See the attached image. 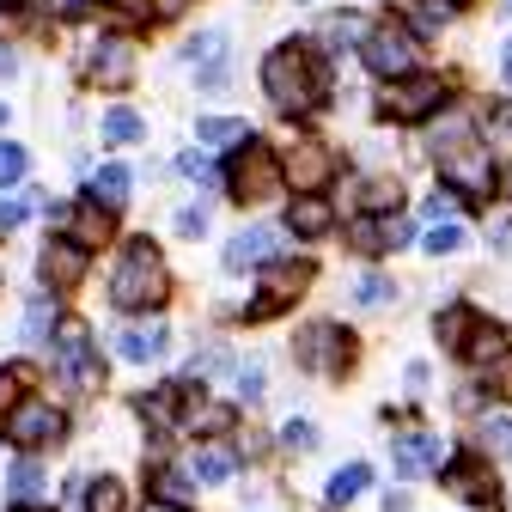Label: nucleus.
Returning <instances> with one entry per match:
<instances>
[{"mask_svg":"<svg viewBox=\"0 0 512 512\" xmlns=\"http://www.w3.org/2000/svg\"><path fill=\"white\" fill-rule=\"evenodd\" d=\"M263 92H269V104L287 110V116L317 110V104H324V92H330L324 61H317L305 43H281V49H269V61H263Z\"/></svg>","mask_w":512,"mask_h":512,"instance_id":"obj_1","label":"nucleus"},{"mask_svg":"<svg viewBox=\"0 0 512 512\" xmlns=\"http://www.w3.org/2000/svg\"><path fill=\"white\" fill-rule=\"evenodd\" d=\"M110 299L122 311H147V305H165L171 299V269H165V256L147 238H135V244L122 250V263L110 275Z\"/></svg>","mask_w":512,"mask_h":512,"instance_id":"obj_2","label":"nucleus"},{"mask_svg":"<svg viewBox=\"0 0 512 512\" xmlns=\"http://www.w3.org/2000/svg\"><path fill=\"white\" fill-rule=\"evenodd\" d=\"M226 183H232V202H269L287 189V171H281V153H269L263 141H238L232 165H226Z\"/></svg>","mask_w":512,"mask_h":512,"instance_id":"obj_3","label":"nucleus"},{"mask_svg":"<svg viewBox=\"0 0 512 512\" xmlns=\"http://www.w3.org/2000/svg\"><path fill=\"white\" fill-rule=\"evenodd\" d=\"M360 55H366V68H372L378 80H397V74H415L421 43H415V31H409V25L384 19V25H372V31L360 37Z\"/></svg>","mask_w":512,"mask_h":512,"instance_id":"obj_4","label":"nucleus"},{"mask_svg":"<svg viewBox=\"0 0 512 512\" xmlns=\"http://www.w3.org/2000/svg\"><path fill=\"white\" fill-rule=\"evenodd\" d=\"M378 110L391 122H427L445 110V80L439 74H397V80H384Z\"/></svg>","mask_w":512,"mask_h":512,"instance_id":"obj_5","label":"nucleus"},{"mask_svg":"<svg viewBox=\"0 0 512 512\" xmlns=\"http://www.w3.org/2000/svg\"><path fill=\"white\" fill-rule=\"evenodd\" d=\"M61 433H68V415H61L55 403H43V397H19V403L7 409V439L19 445V452L61 445Z\"/></svg>","mask_w":512,"mask_h":512,"instance_id":"obj_6","label":"nucleus"},{"mask_svg":"<svg viewBox=\"0 0 512 512\" xmlns=\"http://www.w3.org/2000/svg\"><path fill=\"white\" fill-rule=\"evenodd\" d=\"M86 269H92V250L68 232V238H49L43 250H37V275H43V287L49 293H74L80 281H86Z\"/></svg>","mask_w":512,"mask_h":512,"instance_id":"obj_7","label":"nucleus"},{"mask_svg":"<svg viewBox=\"0 0 512 512\" xmlns=\"http://www.w3.org/2000/svg\"><path fill=\"white\" fill-rule=\"evenodd\" d=\"M55 360H61V372H68L80 391H104V366L92 354V336H86V324H74V317L55 330Z\"/></svg>","mask_w":512,"mask_h":512,"instance_id":"obj_8","label":"nucleus"},{"mask_svg":"<svg viewBox=\"0 0 512 512\" xmlns=\"http://www.w3.org/2000/svg\"><path fill=\"white\" fill-rule=\"evenodd\" d=\"M439 177H445V189H458V196H482V202H488V189H494V165H488V153L476 141L439 153Z\"/></svg>","mask_w":512,"mask_h":512,"instance_id":"obj_9","label":"nucleus"},{"mask_svg":"<svg viewBox=\"0 0 512 512\" xmlns=\"http://www.w3.org/2000/svg\"><path fill=\"white\" fill-rule=\"evenodd\" d=\"M348 342H354V336H348L342 324H311V330L293 342V354H299L305 372H330V378H336V372L348 366Z\"/></svg>","mask_w":512,"mask_h":512,"instance_id":"obj_10","label":"nucleus"},{"mask_svg":"<svg viewBox=\"0 0 512 512\" xmlns=\"http://www.w3.org/2000/svg\"><path fill=\"white\" fill-rule=\"evenodd\" d=\"M281 171H287V183H293V196H311V189H324V183L336 177V153H330L324 141H299V147L281 159Z\"/></svg>","mask_w":512,"mask_h":512,"instance_id":"obj_11","label":"nucleus"},{"mask_svg":"<svg viewBox=\"0 0 512 512\" xmlns=\"http://www.w3.org/2000/svg\"><path fill=\"white\" fill-rule=\"evenodd\" d=\"M86 74H92V86H128L135 80V43L128 37H98L92 43V55H86Z\"/></svg>","mask_w":512,"mask_h":512,"instance_id":"obj_12","label":"nucleus"},{"mask_svg":"<svg viewBox=\"0 0 512 512\" xmlns=\"http://www.w3.org/2000/svg\"><path fill=\"white\" fill-rule=\"evenodd\" d=\"M183 61L196 68V86L202 92H220L226 86V31H202L183 43Z\"/></svg>","mask_w":512,"mask_h":512,"instance_id":"obj_13","label":"nucleus"},{"mask_svg":"<svg viewBox=\"0 0 512 512\" xmlns=\"http://www.w3.org/2000/svg\"><path fill=\"white\" fill-rule=\"evenodd\" d=\"M311 281V269L305 263H281V256H269V275H263V299L250 305V317H269L275 305H287V299H299V287Z\"/></svg>","mask_w":512,"mask_h":512,"instance_id":"obj_14","label":"nucleus"},{"mask_svg":"<svg viewBox=\"0 0 512 512\" xmlns=\"http://www.w3.org/2000/svg\"><path fill=\"white\" fill-rule=\"evenodd\" d=\"M275 226H244L232 244H226V269H256V263H269L275 256Z\"/></svg>","mask_w":512,"mask_h":512,"instance_id":"obj_15","label":"nucleus"},{"mask_svg":"<svg viewBox=\"0 0 512 512\" xmlns=\"http://www.w3.org/2000/svg\"><path fill=\"white\" fill-rule=\"evenodd\" d=\"M116 354H122L128 366H153V360H165V324H128V330L116 336Z\"/></svg>","mask_w":512,"mask_h":512,"instance_id":"obj_16","label":"nucleus"},{"mask_svg":"<svg viewBox=\"0 0 512 512\" xmlns=\"http://www.w3.org/2000/svg\"><path fill=\"white\" fill-rule=\"evenodd\" d=\"M287 226H293L299 238H324V232L336 226V208H330V202L311 189V196H293V208H287Z\"/></svg>","mask_w":512,"mask_h":512,"instance_id":"obj_17","label":"nucleus"},{"mask_svg":"<svg viewBox=\"0 0 512 512\" xmlns=\"http://www.w3.org/2000/svg\"><path fill=\"white\" fill-rule=\"evenodd\" d=\"M439 464H445V439H433V433L397 439V470L403 476H421V470H439Z\"/></svg>","mask_w":512,"mask_h":512,"instance_id":"obj_18","label":"nucleus"},{"mask_svg":"<svg viewBox=\"0 0 512 512\" xmlns=\"http://www.w3.org/2000/svg\"><path fill=\"white\" fill-rule=\"evenodd\" d=\"M445 482H452V488H458L470 506H488V500L500 494V488H494V476L482 470V458H458L452 470H445Z\"/></svg>","mask_w":512,"mask_h":512,"instance_id":"obj_19","label":"nucleus"},{"mask_svg":"<svg viewBox=\"0 0 512 512\" xmlns=\"http://www.w3.org/2000/svg\"><path fill=\"white\" fill-rule=\"evenodd\" d=\"M128 183H135V171H128V165H98L86 196L104 202V208H122V202H128Z\"/></svg>","mask_w":512,"mask_h":512,"instance_id":"obj_20","label":"nucleus"},{"mask_svg":"<svg viewBox=\"0 0 512 512\" xmlns=\"http://www.w3.org/2000/svg\"><path fill=\"white\" fill-rule=\"evenodd\" d=\"M43 13H49V0H0V43L43 25Z\"/></svg>","mask_w":512,"mask_h":512,"instance_id":"obj_21","label":"nucleus"},{"mask_svg":"<svg viewBox=\"0 0 512 512\" xmlns=\"http://www.w3.org/2000/svg\"><path fill=\"white\" fill-rule=\"evenodd\" d=\"M74 238H80L86 250H92V244H104V238H110V208L86 196V202L74 208Z\"/></svg>","mask_w":512,"mask_h":512,"instance_id":"obj_22","label":"nucleus"},{"mask_svg":"<svg viewBox=\"0 0 512 512\" xmlns=\"http://www.w3.org/2000/svg\"><path fill=\"white\" fill-rule=\"evenodd\" d=\"M189 470H196V482H208V488H220V482H232V470H238V458L226 452V445H202V452H196V464H189Z\"/></svg>","mask_w":512,"mask_h":512,"instance_id":"obj_23","label":"nucleus"},{"mask_svg":"<svg viewBox=\"0 0 512 512\" xmlns=\"http://www.w3.org/2000/svg\"><path fill=\"white\" fill-rule=\"evenodd\" d=\"M141 135H147V122H141L135 110H128V104L104 110V141H110V147H135Z\"/></svg>","mask_w":512,"mask_h":512,"instance_id":"obj_24","label":"nucleus"},{"mask_svg":"<svg viewBox=\"0 0 512 512\" xmlns=\"http://www.w3.org/2000/svg\"><path fill=\"white\" fill-rule=\"evenodd\" d=\"M397 202H403L397 177H366V183H360V208H366V214H397Z\"/></svg>","mask_w":512,"mask_h":512,"instance_id":"obj_25","label":"nucleus"},{"mask_svg":"<svg viewBox=\"0 0 512 512\" xmlns=\"http://www.w3.org/2000/svg\"><path fill=\"white\" fill-rule=\"evenodd\" d=\"M196 141H208V147H238V141H244V122H238V116H202V122H196Z\"/></svg>","mask_w":512,"mask_h":512,"instance_id":"obj_26","label":"nucleus"},{"mask_svg":"<svg viewBox=\"0 0 512 512\" xmlns=\"http://www.w3.org/2000/svg\"><path fill=\"white\" fill-rule=\"evenodd\" d=\"M464 354H470L476 366H488V360H506V336H500L494 324H476V330H470V342H464Z\"/></svg>","mask_w":512,"mask_h":512,"instance_id":"obj_27","label":"nucleus"},{"mask_svg":"<svg viewBox=\"0 0 512 512\" xmlns=\"http://www.w3.org/2000/svg\"><path fill=\"white\" fill-rule=\"evenodd\" d=\"M7 488H13V500H19V506L43 500V470H37V458H19V464H13V476H7Z\"/></svg>","mask_w":512,"mask_h":512,"instance_id":"obj_28","label":"nucleus"},{"mask_svg":"<svg viewBox=\"0 0 512 512\" xmlns=\"http://www.w3.org/2000/svg\"><path fill=\"white\" fill-rule=\"evenodd\" d=\"M49 324H55V293L43 287V293H31V305H25V342H43Z\"/></svg>","mask_w":512,"mask_h":512,"instance_id":"obj_29","label":"nucleus"},{"mask_svg":"<svg viewBox=\"0 0 512 512\" xmlns=\"http://www.w3.org/2000/svg\"><path fill=\"white\" fill-rule=\"evenodd\" d=\"M476 330V311L470 305H452V311H439V342L445 348H464V336Z\"/></svg>","mask_w":512,"mask_h":512,"instance_id":"obj_30","label":"nucleus"},{"mask_svg":"<svg viewBox=\"0 0 512 512\" xmlns=\"http://www.w3.org/2000/svg\"><path fill=\"white\" fill-rule=\"evenodd\" d=\"M366 482H372V470H366V464H348V470H336V476H330V500H336V506H348Z\"/></svg>","mask_w":512,"mask_h":512,"instance_id":"obj_31","label":"nucleus"},{"mask_svg":"<svg viewBox=\"0 0 512 512\" xmlns=\"http://www.w3.org/2000/svg\"><path fill=\"white\" fill-rule=\"evenodd\" d=\"M464 141H470V116H458V110L433 128V153H452V147H464Z\"/></svg>","mask_w":512,"mask_h":512,"instance_id":"obj_32","label":"nucleus"},{"mask_svg":"<svg viewBox=\"0 0 512 512\" xmlns=\"http://www.w3.org/2000/svg\"><path fill=\"white\" fill-rule=\"evenodd\" d=\"M482 445H488V458H512V421L506 415H488L482 421Z\"/></svg>","mask_w":512,"mask_h":512,"instance_id":"obj_33","label":"nucleus"},{"mask_svg":"<svg viewBox=\"0 0 512 512\" xmlns=\"http://www.w3.org/2000/svg\"><path fill=\"white\" fill-rule=\"evenodd\" d=\"M421 250H433V256H452V250H464V226H452V220H433V232L421 238Z\"/></svg>","mask_w":512,"mask_h":512,"instance_id":"obj_34","label":"nucleus"},{"mask_svg":"<svg viewBox=\"0 0 512 512\" xmlns=\"http://www.w3.org/2000/svg\"><path fill=\"white\" fill-rule=\"evenodd\" d=\"M25 165H31V153H25L19 141H0V189L19 183V177H25Z\"/></svg>","mask_w":512,"mask_h":512,"instance_id":"obj_35","label":"nucleus"},{"mask_svg":"<svg viewBox=\"0 0 512 512\" xmlns=\"http://www.w3.org/2000/svg\"><path fill=\"white\" fill-rule=\"evenodd\" d=\"M86 512H122V482H116V476H104V482L86 494Z\"/></svg>","mask_w":512,"mask_h":512,"instance_id":"obj_36","label":"nucleus"},{"mask_svg":"<svg viewBox=\"0 0 512 512\" xmlns=\"http://www.w3.org/2000/svg\"><path fill=\"white\" fill-rule=\"evenodd\" d=\"M31 378H37V366H31V360L7 366V372H0V403H19V384H31Z\"/></svg>","mask_w":512,"mask_h":512,"instance_id":"obj_37","label":"nucleus"},{"mask_svg":"<svg viewBox=\"0 0 512 512\" xmlns=\"http://www.w3.org/2000/svg\"><path fill=\"white\" fill-rule=\"evenodd\" d=\"M391 293H397V287L384 281V275H360V287H354V299H360V305H384Z\"/></svg>","mask_w":512,"mask_h":512,"instance_id":"obj_38","label":"nucleus"},{"mask_svg":"<svg viewBox=\"0 0 512 512\" xmlns=\"http://www.w3.org/2000/svg\"><path fill=\"white\" fill-rule=\"evenodd\" d=\"M354 244H360L366 256H378V250H384V220H354Z\"/></svg>","mask_w":512,"mask_h":512,"instance_id":"obj_39","label":"nucleus"},{"mask_svg":"<svg viewBox=\"0 0 512 512\" xmlns=\"http://www.w3.org/2000/svg\"><path fill=\"white\" fill-rule=\"evenodd\" d=\"M281 445H293V452H311V445H317V427H311V421H287V427H281Z\"/></svg>","mask_w":512,"mask_h":512,"instance_id":"obj_40","label":"nucleus"},{"mask_svg":"<svg viewBox=\"0 0 512 512\" xmlns=\"http://www.w3.org/2000/svg\"><path fill=\"white\" fill-rule=\"evenodd\" d=\"M366 31H360V19H330L324 25V43H360Z\"/></svg>","mask_w":512,"mask_h":512,"instance_id":"obj_41","label":"nucleus"},{"mask_svg":"<svg viewBox=\"0 0 512 512\" xmlns=\"http://www.w3.org/2000/svg\"><path fill=\"white\" fill-rule=\"evenodd\" d=\"M177 232H183V238H202V232H208V208H202V202L183 208V214H177Z\"/></svg>","mask_w":512,"mask_h":512,"instance_id":"obj_42","label":"nucleus"},{"mask_svg":"<svg viewBox=\"0 0 512 512\" xmlns=\"http://www.w3.org/2000/svg\"><path fill=\"white\" fill-rule=\"evenodd\" d=\"M238 397H244V403L263 397V366H244V372H238Z\"/></svg>","mask_w":512,"mask_h":512,"instance_id":"obj_43","label":"nucleus"},{"mask_svg":"<svg viewBox=\"0 0 512 512\" xmlns=\"http://www.w3.org/2000/svg\"><path fill=\"white\" fill-rule=\"evenodd\" d=\"M397 244H409V220L403 214H384V250H397Z\"/></svg>","mask_w":512,"mask_h":512,"instance_id":"obj_44","label":"nucleus"},{"mask_svg":"<svg viewBox=\"0 0 512 512\" xmlns=\"http://www.w3.org/2000/svg\"><path fill=\"white\" fill-rule=\"evenodd\" d=\"M159 500H177V506H183V500H189V482H183L177 470H165V476H159Z\"/></svg>","mask_w":512,"mask_h":512,"instance_id":"obj_45","label":"nucleus"},{"mask_svg":"<svg viewBox=\"0 0 512 512\" xmlns=\"http://www.w3.org/2000/svg\"><path fill=\"white\" fill-rule=\"evenodd\" d=\"M452 208H458V189H439V196H427V214H433V220H452Z\"/></svg>","mask_w":512,"mask_h":512,"instance_id":"obj_46","label":"nucleus"},{"mask_svg":"<svg viewBox=\"0 0 512 512\" xmlns=\"http://www.w3.org/2000/svg\"><path fill=\"white\" fill-rule=\"evenodd\" d=\"M31 208H37V202H0V232H13V226L31 214Z\"/></svg>","mask_w":512,"mask_h":512,"instance_id":"obj_47","label":"nucleus"},{"mask_svg":"<svg viewBox=\"0 0 512 512\" xmlns=\"http://www.w3.org/2000/svg\"><path fill=\"white\" fill-rule=\"evenodd\" d=\"M177 171H183V177H208V159H202V153H183Z\"/></svg>","mask_w":512,"mask_h":512,"instance_id":"obj_48","label":"nucleus"},{"mask_svg":"<svg viewBox=\"0 0 512 512\" xmlns=\"http://www.w3.org/2000/svg\"><path fill=\"white\" fill-rule=\"evenodd\" d=\"M141 512H189V506H177V500H147Z\"/></svg>","mask_w":512,"mask_h":512,"instance_id":"obj_49","label":"nucleus"},{"mask_svg":"<svg viewBox=\"0 0 512 512\" xmlns=\"http://www.w3.org/2000/svg\"><path fill=\"white\" fill-rule=\"evenodd\" d=\"M104 7H122V13H147V0H104Z\"/></svg>","mask_w":512,"mask_h":512,"instance_id":"obj_50","label":"nucleus"},{"mask_svg":"<svg viewBox=\"0 0 512 512\" xmlns=\"http://www.w3.org/2000/svg\"><path fill=\"white\" fill-rule=\"evenodd\" d=\"M13 68H19V61H13V49H7V43H0V74H13Z\"/></svg>","mask_w":512,"mask_h":512,"instance_id":"obj_51","label":"nucleus"},{"mask_svg":"<svg viewBox=\"0 0 512 512\" xmlns=\"http://www.w3.org/2000/svg\"><path fill=\"white\" fill-rule=\"evenodd\" d=\"M500 68H506V80H512V43H506V55H500Z\"/></svg>","mask_w":512,"mask_h":512,"instance_id":"obj_52","label":"nucleus"},{"mask_svg":"<svg viewBox=\"0 0 512 512\" xmlns=\"http://www.w3.org/2000/svg\"><path fill=\"white\" fill-rule=\"evenodd\" d=\"M159 7H165V13H177V7H183V0H159Z\"/></svg>","mask_w":512,"mask_h":512,"instance_id":"obj_53","label":"nucleus"},{"mask_svg":"<svg viewBox=\"0 0 512 512\" xmlns=\"http://www.w3.org/2000/svg\"><path fill=\"white\" fill-rule=\"evenodd\" d=\"M506 196H512V171H506Z\"/></svg>","mask_w":512,"mask_h":512,"instance_id":"obj_54","label":"nucleus"},{"mask_svg":"<svg viewBox=\"0 0 512 512\" xmlns=\"http://www.w3.org/2000/svg\"><path fill=\"white\" fill-rule=\"evenodd\" d=\"M0 122H7V104H0Z\"/></svg>","mask_w":512,"mask_h":512,"instance_id":"obj_55","label":"nucleus"},{"mask_svg":"<svg viewBox=\"0 0 512 512\" xmlns=\"http://www.w3.org/2000/svg\"><path fill=\"white\" fill-rule=\"evenodd\" d=\"M506 13H512V0H506Z\"/></svg>","mask_w":512,"mask_h":512,"instance_id":"obj_56","label":"nucleus"},{"mask_svg":"<svg viewBox=\"0 0 512 512\" xmlns=\"http://www.w3.org/2000/svg\"><path fill=\"white\" fill-rule=\"evenodd\" d=\"M25 512H31V506H25Z\"/></svg>","mask_w":512,"mask_h":512,"instance_id":"obj_57","label":"nucleus"}]
</instances>
